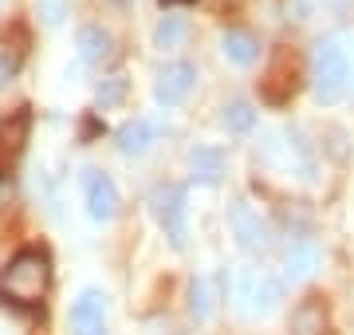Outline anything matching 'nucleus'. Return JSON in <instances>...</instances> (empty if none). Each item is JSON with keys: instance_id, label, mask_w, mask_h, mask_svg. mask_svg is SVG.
<instances>
[{"instance_id": "obj_1", "label": "nucleus", "mask_w": 354, "mask_h": 335, "mask_svg": "<svg viewBox=\"0 0 354 335\" xmlns=\"http://www.w3.org/2000/svg\"><path fill=\"white\" fill-rule=\"evenodd\" d=\"M48 284H51L48 257L36 253V248H24V253H16L8 260V269L0 276V292H4V300L32 308V304H39V300L48 296Z\"/></svg>"}, {"instance_id": "obj_2", "label": "nucleus", "mask_w": 354, "mask_h": 335, "mask_svg": "<svg viewBox=\"0 0 354 335\" xmlns=\"http://www.w3.org/2000/svg\"><path fill=\"white\" fill-rule=\"evenodd\" d=\"M351 52L342 39H319L315 44V103H339L351 87Z\"/></svg>"}, {"instance_id": "obj_3", "label": "nucleus", "mask_w": 354, "mask_h": 335, "mask_svg": "<svg viewBox=\"0 0 354 335\" xmlns=\"http://www.w3.org/2000/svg\"><path fill=\"white\" fill-rule=\"evenodd\" d=\"M150 206H153L158 225H162L165 237H169V245L185 248V237H189V225H185V213H189L185 190H181V185H158V190L150 194Z\"/></svg>"}, {"instance_id": "obj_4", "label": "nucleus", "mask_w": 354, "mask_h": 335, "mask_svg": "<svg viewBox=\"0 0 354 335\" xmlns=\"http://www.w3.org/2000/svg\"><path fill=\"white\" fill-rule=\"evenodd\" d=\"M236 284H241V304L248 311H256V316H268V311L279 308V300H283V284L272 276V272H252L244 269L241 276H236Z\"/></svg>"}, {"instance_id": "obj_5", "label": "nucleus", "mask_w": 354, "mask_h": 335, "mask_svg": "<svg viewBox=\"0 0 354 335\" xmlns=\"http://www.w3.org/2000/svg\"><path fill=\"white\" fill-rule=\"evenodd\" d=\"M228 229H232V237H236V241H241V248H248V253H256V248L268 245L264 217H260V213H256L244 197L228 201Z\"/></svg>"}, {"instance_id": "obj_6", "label": "nucleus", "mask_w": 354, "mask_h": 335, "mask_svg": "<svg viewBox=\"0 0 354 335\" xmlns=\"http://www.w3.org/2000/svg\"><path fill=\"white\" fill-rule=\"evenodd\" d=\"M71 335H106V296L102 292H83L71 304Z\"/></svg>"}, {"instance_id": "obj_7", "label": "nucleus", "mask_w": 354, "mask_h": 335, "mask_svg": "<svg viewBox=\"0 0 354 335\" xmlns=\"http://www.w3.org/2000/svg\"><path fill=\"white\" fill-rule=\"evenodd\" d=\"M83 194H87V213L95 221H111L118 213V190L99 170H83Z\"/></svg>"}, {"instance_id": "obj_8", "label": "nucleus", "mask_w": 354, "mask_h": 335, "mask_svg": "<svg viewBox=\"0 0 354 335\" xmlns=\"http://www.w3.org/2000/svg\"><path fill=\"white\" fill-rule=\"evenodd\" d=\"M193 83H197V67H193V64H169L162 75H158L153 95H158V103L174 107V103H181V99L193 91Z\"/></svg>"}, {"instance_id": "obj_9", "label": "nucleus", "mask_w": 354, "mask_h": 335, "mask_svg": "<svg viewBox=\"0 0 354 335\" xmlns=\"http://www.w3.org/2000/svg\"><path fill=\"white\" fill-rule=\"evenodd\" d=\"M319 245L315 241H291L288 253H283V276H288L291 284H299L307 280V276H315L319 269Z\"/></svg>"}, {"instance_id": "obj_10", "label": "nucleus", "mask_w": 354, "mask_h": 335, "mask_svg": "<svg viewBox=\"0 0 354 335\" xmlns=\"http://www.w3.org/2000/svg\"><path fill=\"white\" fill-rule=\"evenodd\" d=\"M291 91H295V55L283 48V52H276V60H272V67H268L264 95L268 99H276V103H283Z\"/></svg>"}, {"instance_id": "obj_11", "label": "nucleus", "mask_w": 354, "mask_h": 335, "mask_svg": "<svg viewBox=\"0 0 354 335\" xmlns=\"http://www.w3.org/2000/svg\"><path fill=\"white\" fill-rule=\"evenodd\" d=\"M153 138H158V130H153V123H146V118L122 123V127H118V134H114L118 150H122L127 158H142V154L153 146Z\"/></svg>"}, {"instance_id": "obj_12", "label": "nucleus", "mask_w": 354, "mask_h": 335, "mask_svg": "<svg viewBox=\"0 0 354 335\" xmlns=\"http://www.w3.org/2000/svg\"><path fill=\"white\" fill-rule=\"evenodd\" d=\"M189 166H193V178L221 181V174H225V154H221L216 146H193L189 150Z\"/></svg>"}, {"instance_id": "obj_13", "label": "nucleus", "mask_w": 354, "mask_h": 335, "mask_svg": "<svg viewBox=\"0 0 354 335\" xmlns=\"http://www.w3.org/2000/svg\"><path fill=\"white\" fill-rule=\"evenodd\" d=\"M75 48H79V55H83L87 64H102V60L111 55V36H106L102 28L87 24V28H79V36H75Z\"/></svg>"}, {"instance_id": "obj_14", "label": "nucleus", "mask_w": 354, "mask_h": 335, "mask_svg": "<svg viewBox=\"0 0 354 335\" xmlns=\"http://www.w3.org/2000/svg\"><path fill=\"white\" fill-rule=\"evenodd\" d=\"M225 55L232 60V64H241V67H252L256 64V55H260V48H256V39L248 36V32H225Z\"/></svg>"}, {"instance_id": "obj_15", "label": "nucleus", "mask_w": 354, "mask_h": 335, "mask_svg": "<svg viewBox=\"0 0 354 335\" xmlns=\"http://www.w3.org/2000/svg\"><path fill=\"white\" fill-rule=\"evenodd\" d=\"M185 36H189V20L177 16V12H169V16H162V24H158V32H153V44L165 52V48H181Z\"/></svg>"}, {"instance_id": "obj_16", "label": "nucleus", "mask_w": 354, "mask_h": 335, "mask_svg": "<svg viewBox=\"0 0 354 335\" xmlns=\"http://www.w3.org/2000/svg\"><path fill=\"white\" fill-rule=\"evenodd\" d=\"M24 138H28V115L20 111V115H12L8 123H4V127H0V158L20 154Z\"/></svg>"}, {"instance_id": "obj_17", "label": "nucleus", "mask_w": 354, "mask_h": 335, "mask_svg": "<svg viewBox=\"0 0 354 335\" xmlns=\"http://www.w3.org/2000/svg\"><path fill=\"white\" fill-rule=\"evenodd\" d=\"M122 99H127V79H122V75L102 79L99 87H95V103H99L102 111H111V107H118Z\"/></svg>"}, {"instance_id": "obj_18", "label": "nucleus", "mask_w": 354, "mask_h": 335, "mask_svg": "<svg viewBox=\"0 0 354 335\" xmlns=\"http://www.w3.org/2000/svg\"><path fill=\"white\" fill-rule=\"evenodd\" d=\"M252 123H256V111L248 103H241V99H236V103H228L225 107V127L232 130V134H241V130H252Z\"/></svg>"}, {"instance_id": "obj_19", "label": "nucleus", "mask_w": 354, "mask_h": 335, "mask_svg": "<svg viewBox=\"0 0 354 335\" xmlns=\"http://www.w3.org/2000/svg\"><path fill=\"white\" fill-rule=\"evenodd\" d=\"M189 308H193V316L197 320H209L213 316V284L209 280H193V292H189Z\"/></svg>"}, {"instance_id": "obj_20", "label": "nucleus", "mask_w": 354, "mask_h": 335, "mask_svg": "<svg viewBox=\"0 0 354 335\" xmlns=\"http://www.w3.org/2000/svg\"><path fill=\"white\" fill-rule=\"evenodd\" d=\"M323 332V308L319 304H307V308L295 311V335H319Z\"/></svg>"}, {"instance_id": "obj_21", "label": "nucleus", "mask_w": 354, "mask_h": 335, "mask_svg": "<svg viewBox=\"0 0 354 335\" xmlns=\"http://www.w3.org/2000/svg\"><path fill=\"white\" fill-rule=\"evenodd\" d=\"M36 16L48 28H59L67 20V0H36Z\"/></svg>"}, {"instance_id": "obj_22", "label": "nucleus", "mask_w": 354, "mask_h": 335, "mask_svg": "<svg viewBox=\"0 0 354 335\" xmlns=\"http://www.w3.org/2000/svg\"><path fill=\"white\" fill-rule=\"evenodd\" d=\"M8 201H12V178H8V174H0V209L8 206Z\"/></svg>"}, {"instance_id": "obj_23", "label": "nucleus", "mask_w": 354, "mask_h": 335, "mask_svg": "<svg viewBox=\"0 0 354 335\" xmlns=\"http://www.w3.org/2000/svg\"><path fill=\"white\" fill-rule=\"evenodd\" d=\"M8 79H12V64H8V60H0V83H8Z\"/></svg>"}]
</instances>
